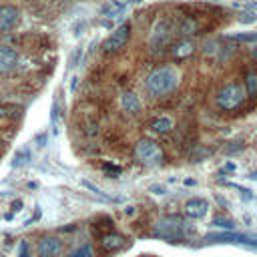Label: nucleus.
Returning a JSON list of instances; mask_svg holds the SVG:
<instances>
[{"mask_svg": "<svg viewBox=\"0 0 257 257\" xmlns=\"http://www.w3.org/2000/svg\"><path fill=\"white\" fill-rule=\"evenodd\" d=\"M177 84H179V70L175 66H159L147 76L145 90L151 96H165L173 92Z\"/></svg>", "mask_w": 257, "mask_h": 257, "instance_id": "nucleus-1", "label": "nucleus"}, {"mask_svg": "<svg viewBox=\"0 0 257 257\" xmlns=\"http://www.w3.org/2000/svg\"><path fill=\"white\" fill-rule=\"evenodd\" d=\"M135 159L143 165H149V167H155V165H161L163 159H165V153L163 149L159 147L157 141L153 139H141L135 147Z\"/></svg>", "mask_w": 257, "mask_h": 257, "instance_id": "nucleus-2", "label": "nucleus"}, {"mask_svg": "<svg viewBox=\"0 0 257 257\" xmlns=\"http://www.w3.org/2000/svg\"><path fill=\"white\" fill-rule=\"evenodd\" d=\"M245 100V88L239 82H229L217 92V104L223 110H235Z\"/></svg>", "mask_w": 257, "mask_h": 257, "instance_id": "nucleus-3", "label": "nucleus"}, {"mask_svg": "<svg viewBox=\"0 0 257 257\" xmlns=\"http://www.w3.org/2000/svg\"><path fill=\"white\" fill-rule=\"evenodd\" d=\"M171 38H173V24H171V20L159 18V20L155 22V26H153L149 46H151L153 52H159V50H163V48L169 46Z\"/></svg>", "mask_w": 257, "mask_h": 257, "instance_id": "nucleus-4", "label": "nucleus"}, {"mask_svg": "<svg viewBox=\"0 0 257 257\" xmlns=\"http://www.w3.org/2000/svg\"><path fill=\"white\" fill-rule=\"evenodd\" d=\"M128 38H131V24H120L118 28H114V30L106 36V40L102 42V50H104L106 54L118 52V50H122V48L126 46Z\"/></svg>", "mask_w": 257, "mask_h": 257, "instance_id": "nucleus-5", "label": "nucleus"}, {"mask_svg": "<svg viewBox=\"0 0 257 257\" xmlns=\"http://www.w3.org/2000/svg\"><path fill=\"white\" fill-rule=\"evenodd\" d=\"M207 241H217V243H241V245H257V233L253 235H241V233H211L207 235Z\"/></svg>", "mask_w": 257, "mask_h": 257, "instance_id": "nucleus-6", "label": "nucleus"}, {"mask_svg": "<svg viewBox=\"0 0 257 257\" xmlns=\"http://www.w3.org/2000/svg\"><path fill=\"white\" fill-rule=\"evenodd\" d=\"M18 22H20V10L16 6L2 4L0 6V32H8L16 28Z\"/></svg>", "mask_w": 257, "mask_h": 257, "instance_id": "nucleus-7", "label": "nucleus"}, {"mask_svg": "<svg viewBox=\"0 0 257 257\" xmlns=\"http://www.w3.org/2000/svg\"><path fill=\"white\" fill-rule=\"evenodd\" d=\"M18 64V50L10 44H0V74H8Z\"/></svg>", "mask_w": 257, "mask_h": 257, "instance_id": "nucleus-8", "label": "nucleus"}, {"mask_svg": "<svg viewBox=\"0 0 257 257\" xmlns=\"http://www.w3.org/2000/svg\"><path fill=\"white\" fill-rule=\"evenodd\" d=\"M62 251V243L58 237H42L36 245L38 257H56Z\"/></svg>", "mask_w": 257, "mask_h": 257, "instance_id": "nucleus-9", "label": "nucleus"}, {"mask_svg": "<svg viewBox=\"0 0 257 257\" xmlns=\"http://www.w3.org/2000/svg\"><path fill=\"white\" fill-rule=\"evenodd\" d=\"M126 0H106L102 6H100V16L102 18H108V20H112V18H120L122 14H124V10H126Z\"/></svg>", "mask_w": 257, "mask_h": 257, "instance_id": "nucleus-10", "label": "nucleus"}, {"mask_svg": "<svg viewBox=\"0 0 257 257\" xmlns=\"http://www.w3.org/2000/svg\"><path fill=\"white\" fill-rule=\"evenodd\" d=\"M209 211V203L205 199H189L185 203V215L189 219H201Z\"/></svg>", "mask_w": 257, "mask_h": 257, "instance_id": "nucleus-11", "label": "nucleus"}, {"mask_svg": "<svg viewBox=\"0 0 257 257\" xmlns=\"http://www.w3.org/2000/svg\"><path fill=\"white\" fill-rule=\"evenodd\" d=\"M193 52H195V42H193V40H189V38L179 40V42H177V44H173V48H171V56H173V58H177V60H183V58L191 56Z\"/></svg>", "mask_w": 257, "mask_h": 257, "instance_id": "nucleus-12", "label": "nucleus"}, {"mask_svg": "<svg viewBox=\"0 0 257 257\" xmlns=\"http://www.w3.org/2000/svg\"><path fill=\"white\" fill-rule=\"evenodd\" d=\"M120 106H122V110L128 112V114H137V112H141V108H143L139 96H137L135 92H131V90H126V92L120 94Z\"/></svg>", "mask_w": 257, "mask_h": 257, "instance_id": "nucleus-13", "label": "nucleus"}, {"mask_svg": "<svg viewBox=\"0 0 257 257\" xmlns=\"http://www.w3.org/2000/svg\"><path fill=\"white\" fill-rule=\"evenodd\" d=\"M126 245V239L122 237V235H118V233H106L102 239H100V247L104 249V251H118V249H122Z\"/></svg>", "mask_w": 257, "mask_h": 257, "instance_id": "nucleus-14", "label": "nucleus"}, {"mask_svg": "<svg viewBox=\"0 0 257 257\" xmlns=\"http://www.w3.org/2000/svg\"><path fill=\"white\" fill-rule=\"evenodd\" d=\"M173 126H175V122H173L171 116H159V118H155V120L151 122V131L157 133V135H165V133H169Z\"/></svg>", "mask_w": 257, "mask_h": 257, "instance_id": "nucleus-15", "label": "nucleus"}, {"mask_svg": "<svg viewBox=\"0 0 257 257\" xmlns=\"http://www.w3.org/2000/svg\"><path fill=\"white\" fill-rule=\"evenodd\" d=\"M195 32H197V22L193 18H185L177 28V34H181V36H189V34H195Z\"/></svg>", "mask_w": 257, "mask_h": 257, "instance_id": "nucleus-16", "label": "nucleus"}, {"mask_svg": "<svg viewBox=\"0 0 257 257\" xmlns=\"http://www.w3.org/2000/svg\"><path fill=\"white\" fill-rule=\"evenodd\" d=\"M245 90L251 96L257 94V72H247V76H245Z\"/></svg>", "mask_w": 257, "mask_h": 257, "instance_id": "nucleus-17", "label": "nucleus"}, {"mask_svg": "<svg viewBox=\"0 0 257 257\" xmlns=\"http://www.w3.org/2000/svg\"><path fill=\"white\" fill-rule=\"evenodd\" d=\"M68 257H94V253H92V249L88 247V245H82V247H78V249H74Z\"/></svg>", "mask_w": 257, "mask_h": 257, "instance_id": "nucleus-18", "label": "nucleus"}, {"mask_svg": "<svg viewBox=\"0 0 257 257\" xmlns=\"http://www.w3.org/2000/svg\"><path fill=\"white\" fill-rule=\"evenodd\" d=\"M213 225H215V227H221V229H227V231H233V227H235L233 221H229V219H221V217H217V219L213 221Z\"/></svg>", "mask_w": 257, "mask_h": 257, "instance_id": "nucleus-19", "label": "nucleus"}, {"mask_svg": "<svg viewBox=\"0 0 257 257\" xmlns=\"http://www.w3.org/2000/svg\"><path fill=\"white\" fill-rule=\"evenodd\" d=\"M231 38H235V40H241V42H253V40H257V32H245V34H233Z\"/></svg>", "mask_w": 257, "mask_h": 257, "instance_id": "nucleus-20", "label": "nucleus"}, {"mask_svg": "<svg viewBox=\"0 0 257 257\" xmlns=\"http://www.w3.org/2000/svg\"><path fill=\"white\" fill-rule=\"evenodd\" d=\"M18 257H28V243L26 241L20 243V255Z\"/></svg>", "mask_w": 257, "mask_h": 257, "instance_id": "nucleus-21", "label": "nucleus"}, {"mask_svg": "<svg viewBox=\"0 0 257 257\" xmlns=\"http://www.w3.org/2000/svg\"><path fill=\"white\" fill-rule=\"evenodd\" d=\"M251 54H253V56H255V58H257V46H255V48H253V50H251Z\"/></svg>", "mask_w": 257, "mask_h": 257, "instance_id": "nucleus-22", "label": "nucleus"}]
</instances>
